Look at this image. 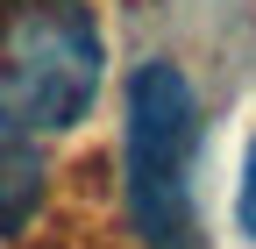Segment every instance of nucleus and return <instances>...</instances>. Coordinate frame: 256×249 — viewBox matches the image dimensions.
Returning a JSON list of instances; mask_svg holds the SVG:
<instances>
[{
  "instance_id": "nucleus-1",
  "label": "nucleus",
  "mask_w": 256,
  "mask_h": 249,
  "mask_svg": "<svg viewBox=\"0 0 256 249\" xmlns=\"http://www.w3.org/2000/svg\"><path fill=\"white\" fill-rule=\"evenodd\" d=\"M192 157H200V100H192L185 72L142 64L128 78V128H121L128 228L142 249H200Z\"/></svg>"
},
{
  "instance_id": "nucleus-2",
  "label": "nucleus",
  "mask_w": 256,
  "mask_h": 249,
  "mask_svg": "<svg viewBox=\"0 0 256 249\" xmlns=\"http://www.w3.org/2000/svg\"><path fill=\"white\" fill-rule=\"evenodd\" d=\"M107 72L92 0H0V107L22 128H78Z\"/></svg>"
},
{
  "instance_id": "nucleus-4",
  "label": "nucleus",
  "mask_w": 256,
  "mask_h": 249,
  "mask_svg": "<svg viewBox=\"0 0 256 249\" xmlns=\"http://www.w3.org/2000/svg\"><path fill=\"white\" fill-rule=\"evenodd\" d=\"M235 214H242V235H256V142H249V164H242V200H235Z\"/></svg>"
},
{
  "instance_id": "nucleus-3",
  "label": "nucleus",
  "mask_w": 256,
  "mask_h": 249,
  "mask_svg": "<svg viewBox=\"0 0 256 249\" xmlns=\"http://www.w3.org/2000/svg\"><path fill=\"white\" fill-rule=\"evenodd\" d=\"M43 178H50V164H43L36 128H22V121L0 107V242L22 235L28 214L43 206Z\"/></svg>"
}]
</instances>
